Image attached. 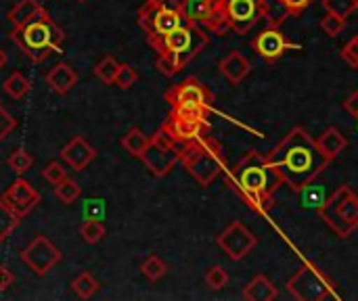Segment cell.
<instances>
[{"label": "cell", "mask_w": 358, "mask_h": 301, "mask_svg": "<svg viewBox=\"0 0 358 301\" xmlns=\"http://www.w3.org/2000/svg\"><path fill=\"white\" fill-rule=\"evenodd\" d=\"M46 8L38 2V0H19L8 13H6V21L13 27H19L23 23H27L29 19H34L36 15L44 13Z\"/></svg>", "instance_id": "cell-22"}, {"label": "cell", "mask_w": 358, "mask_h": 301, "mask_svg": "<svg viewBox=\"0 0 358 301\" xmlns=\"http://www.w3.org/2000/svg\"><path fill=\"white\" fill-rule=\"evenodd\" d=\"M61 258L63 254L59 251V247L44 235L36 237L25 249H21V260L36 277H46L61 262Z\"/></svg>", "instance_id": "cell-11"}, {"label": "cell", "mask_w": 358, "mask_h": 301, "mask_svg": "<svg viewBox=\"0 0 358 301\" xmlns=\"http://www.w3.org/2000/svg\"><path fill=\"white\" fill-rule=\"evenodd\" d=\"M8 38L31 63H42L50 54H61L65 46V31L55 23L48 10L36 15L19 27H13Z\"/></svg>", "instance_id": "cell-3"}, {"label": "cell", "mask_w": 358, "mask_h": 301, "mask_svg": "<svg viewBox=\"0 0 358 301\" xmlns=\"http://www.w3.org/2000/svg\"><path fill=\"white\" fill-rule=\"evenodd\" d=\"M46 84L57 92V94H67L76 84H78V73L71 65L67 63H57L46 75Z\"/></svg>", "instance_id": "cell-19"}, {"label": "cell", "mask_w": 358, "mask_h": 301, "mask_svg": "<svg viewBox=\"0 0 358 301\" xmlns=\"http://www.w3.org/2000/svg\"><path fill=\"white\" fill-rule=\"evenodd\" d=\"M6 63H8V57H6V52H4V50L0 48V71H2L4 67H6Z\"/></svg>", "instance_id": "cell-47"}, {"label": "cell", "mask_w": 358, "mask_h": 301, "mask_svg": "<svg viewBox=\"0 0 358 301\" xmlns=\"http://www.w3.org/2000/svg\"><path fill=\"white\" fill-rule=\"evenodd\" d=\"M117 69H120V63L113 59V57H103L96 67H94V75L103 82V84H113L115 82V75H117Z\"/></svg>", "instance_id": "cell-31"}, {"label": "cell", "mask_w": 358, "mask_h": 301, "mask_svg": "<svg viewBox=\"0 0 358 301\" xmlns=\"http://www.w3.org/2000/svg\"><path fill=\"white\" fill-rule=\"evenodd\" d=\"M277 298H279V289L264 274L254 277L248 283V287L243 289V300L245 301H275Z\"/></svg>", "instance_id": "cell-21"}, {"label": "cell", "mask_w": 358, "mask_h": 301, "mask_svg": "<svg viewBox=\"0 0 358 301\" xmlns=\"http://www.w3.org/2000/svg\"><path fill=\"white\" fill-rule=\"evenodd\" d=\"M17 216H27L38 203H40V193L25 180V178H17L0 197Z\"/></svg>", "instance_id": "cell-16"}, {"label": "cell", "mask_w": 358, "mask_h": 301, "mask_svg": "<svg viewBox=\"0 0 358 301\" xmlns=\"http://www.w3.org/2000/svg\"><path fill=\"white\" fill-rule=\"evenodd\" d=\"M252 46H254L256 54L262 57L266 63H277L287 50L300 48L298 44L289 42V40L285 38V34H283L279 27H271V25L254 38Z\"/></svg>", "instance_id": "cell-14"}, {"label": "cell", "mask_w": 358, "mask_h": 301, "mask_svg": "<svg viewBox=\"0 0 358 301\" xmlns=\"http://www.w3.org/2000/svg\"><path fill=\"white\" fill-rule=\"evenodd\" d=\"M136 80H138L136 69L132 65H128V63H120V69H117V75H115L113 84L117 88H122V90H128V88H132L136 84Z\"/></svg>", "instance_id": "cell-36"}, {"label": "cell", "mask_w": 358, "mask_h": 301, "mask_svg": "<svg viewBox=\"0 0 358 301\" xmlns=\"http://www.w3.org/2000/svg\"><path fill=\"white\" fill-rule=\"evenodd\" d=\"M15 128H17V119H15L4 107H0V142H2Z\"/></svg>", "instance_id": "cell-41"}, {"label": "cell", "mask_w": 358, "mask_h": 301, "mask_svg": "<svg viewBox=\"0 0 358 301\" xmlns=\"http://www.w3.org/2000/svg\"><path fill=\"white\" fill-rule=\"evenodd\" d=\"M229 27L241 36H245L260 19V4L258 0H224Z\"/></svg>", "instance_id": "cell-15"}, {"label": "cell", "mask_w": 358, "mask_h": 301, "mask_svg": "<svg viewBox=\"0 0 358 301\" xmlns=\"http://www.w3.org/2000/svg\"><path fill=\"white\" fill-rule=\"evenodd\" d=\"M99 281L90 274V272H82L71 281V289L80 300H90L96 291H99Z\"/></svg>", "instance_id": "cell-27"}, {"label": "cell", "mask_w": 358, "mask_h": 301, "mask_svg": "<svg viewBox=\"0 0 358 301\" xmlns=\"http://www.w3.org/2000/svg\"><path fill=\"white\" fill-rule=\"evenodd\" d=\"M216 4H218V0H187L185 17H187V21H193V23L201 25Z\"/></svg>", "instance_id": "cell-25"}, {"label": "cell", "mask_w": 358, "mask_h": 301, "mask_svg": "<svg viewBox=\"0 0 358 301\" xmlns=\"http://www.w3.org/2000/svg\"><path fill=\"white\" fill-rule=\"evenodd\" d=\"M141 272H143V277H145L147 281L157 283V281L164 279V274L168 272V266H166V262H164L159 256H149V258L143 262Z\"/></svg>", "instance_id": "cell-30"}, {"label": "cell", "mask_w": 358, "mask_h": 301, "mask_svg": "<svg viewBox=\"0 0 358 301\" xmlns=\"http://www.w3.org/2000/svg\"><path fill=\"white\" fill-rule=\"evenodd\" d=\"M317 140L319 151L323 153V157L331 163L336 157H340L346 149H348V138L338 130V128H327Z\"/></svg>", "instance_id": "cell-20"}, {"label": "cell", "mask_w": 358, "mask_h": 301, "mask_svg": "<svg viewBox=\"0 0 358 301\" xmlns=\"http://www.w3.org/2000/svg\"><path fill=\"white\" fill-rule=\"evenodd\" d=\"M266 161L294 193H300L306 184L317 180L329 166L319 151L317 140L300 126L287 132V136L266 155Z\"/></svg>", "instance_id": "cell-1"}, {"label": "cell", "mask_w": 358, "mask_h": 301, "mask_svg": "<svg viewBox=\"0 0 358 301\" xmlns=\"http://www.w3.org/2000/svg\"><path fill=\"white\" fill-rule=\"evenodd\" d=\"M162 8H168V10H180L185 13V6H187V0H149Z\"/></svg>", "instance_id": "cell-44"}, {"label": "cell", "mask_w": 358, "mask_h": 301, "mask_svg": "<svg viewBox=\"0 0 358 301\" xmlns=\"http://www.w3.org/2000/svg\"><path fill=\"white\" fill-rule=\"evenodd\" d=\"M357 10H358V2H357Z\"/></svg>", "instance_id": "cell-50"}, {"label": "cell", "mask_w": 358, "mask_h": 301, "mask_svg": "<svg viewBox=\"0 0 358 301\" xmlns=\"http://www.w3.org/2000/svg\"><path fill=\"white\" fill-rule=\"evenodd\" d=\"M283 2H285L289 15H292V17H298V15H302L315 0H283Z\"/></svg>", "instance_id": "cell-42"}, {"label": "cell", "mask_w": 358, "mask_h": 301, "mask_svg": "<svg viewBox=\"0 0 358 301\" xmlns=\"http://www.w3.org/2000/svg\"><path fill=\"white\" fill-rule=\"evenodd\" d=\"M206 283L210 289L214 291H220L229 285V272L222 268V266H212L208 272H206Z\"/></svg>", "instance_id": "cell-37"}, {"label": "cell", "mask_w": 358, "mask_h": 301, "mask_svg": "<svg viewBox=\"0 0 358 301\" xmlns=\"http://www.w3.org/2000/svg\"><path fill=\"white\" fill-rule=\"evenodd\" d=\"M229 182L248 207L258 214H266L275 205V193L283 184L279 174L266 161V155H260L258 151H250L231 170Z\"/></svg>", "instance_id": "cell-2"}, {"label": "cell", "mask_w": 358, "mask_h": 301, "mask_svg": "<svg viewBox=\"0 0 358 301\" xmlns=\"http://www.w3.org/2000/svg\"><path fill=\"white\" fill-rule=\"evenodd\" d=\"M260 4V15L271 27H281L292 15L285 6L283 0H258Z\"/></svg>", "instance_id": "cell-23"}, {"label": "cell", "mask_w": 358, "mask_h": 301, "mask_svg": "<svg viewBox=\"0 0 358 301\" xmlns=\"http://www.w3.org/2000/svg\"><path fill=\"white\" fill-rule=\"evenodd\" d=\"M164 101L170 105V113L201 122H210L208 117L214 107V94L197 78H187L185 82L170 86L164 92Z\"/></svg>", "instance_id": "cell-5"}, {"label": "cell", "mask_w": 358, "mask_h": 301, "mask_svg": "<svg viewBox=\"0 0 358 301\" xmlns=\"http://www.w3.org/2000/svg\"><path fill=\"white\" fill-rule=\"evenodd\" d=\"M208 42H210V36L206 34V29L193 21H187L180 27H176L174 31H170L168 36L149 42V46L157 54L172 57L185 69L208 46Z\"/></svg>", "instance_id": "cell-6"}, {"label": "cell", "mask_w": 358, "mask_h": 301, "mask_svg": "<svg viewBox=\"0 0 358 301\" xmlns=\"http://www.w3.org/2000/svg\"><path fill=\"white\" fill-rule=\"evenodd\" d=\"M340 57H342V61H344L350 69H358V36L350 38V40L344 44Z\"/></svg>", "instance_id": "cell-40"}, {"label": "cell", "mask_w": 358, "mask_h": 301, "mask_svg": "<svg viewBox=\"0 0 358 301\" xmlns=\"http://www.w3.org/2000/svg\"><path fill=\"white\" fill-rule=\"evenodd\" d=\"M180 153L182 149L174 140H170L162 130H157L138 159L155 178H166L174 170V166L180 163Z\"/></svg>", "instance_id": "cell-9"}, {"label": "cell", "mask_w": 358, "mask_h": 301, "mask_svg": "<svg viewBox=\"0 0 358 301\" xmlns=\"http://www.w3.org/2000/svg\"><path fill=\"white\" fill-rule=\"evenodd\" d=\"M220 71H222V75L231 82V84H241L248 75H250V71H252V63L248 61V57L243 54V52H239V50H231L222 61H220Z\"/></svg>", "instance_id": "cell-18"}, {"label": "cell", "mask_w": 358, "mask_h": 301, "mask_svg": "<svg viewBox=\"0 0 358 301\" xmlns=\"http://www.w3.org/2000/svg\"><path fill=\"white\" fill-rule=\"evenodd\" d=\"M0 107H2V105H0Z\"/></svg>", "instance_id": "cell-51"}, {"label": "cell", "mask_w": 358, "mask_h": 301, "mask_svg": "<svg viewBox=\"0 0 358 301\" xmlns=\"http://www.w3.org/2000/svg\"><path fill=\"white\" fill-rule=\"evenodd\" d=\"M78 2H86V0H78Z\"/></svg>", "instance_id": "cell-49"}, {"label": "cell", "mask_w": 358, "mask_h": 301, "mask_svg": "<svg viewBox=\"0 0 358 301\" xmlns=\"http://www.w3.org/2000/svg\"><path fill=\"white\" fill-rule=\"evenodd\" d=\"M344 109H346L350 115H355V117H357L358 115V88L355 90V92H352V94H350V96H348V98H346V101H344Z\"/></svg>", "instance_id": "cell-46"}, {"label": "cell", "mask_w": 358, "mask_h": 301, "mask_svg": "<svg viewBox=\"0 0 358 301\" xmlns=\"http://www.w3.org/2000/svg\"><path fill=\"white\" fill-rule=\"evenodd\" d=\"M218 247L233 260V262H241L245 256H250L256 245H258V239L254 237V233L243 226L241 222H231L216 239Z\"/></svg>", "instance_id": "cell-13"}, {"label": "cell", "mask_w": 358, "mask_h": 301, "mask_svg": "<svg viewBox=\"0 0 358 301\" xmlns=\"http://www.w3.org/2000/svg\"><path fill=\"white\" fill-rule=\"evenodd\" d=\"M180 163L197 180L199 186H210L227 168V157L222 145L210 134L182 147Z\"/></svg>", "instance_id": "cell-4"}, {"label": "cell", "mask_w": 358, "mask_h": 301, "mask_svg": "<svg viewBox=\"0 0 358 301\" xmlns=\"http://www.w3.org/2000/svg\"><path fill=\"white\" fill-rule=\"evenodd\" d=\"M80 235H82V239H84L88 245H96V243H101V241L105 239L107 228L103 226L101 220H86V222L82 224V228H80Z\"/></svg>", "instance_id": "cell-32"}, {"label": "cell", "mask_w": 358, "mask_h": 301, "mask_svg": "<svg viewBox=\"0 0 358 301\" xmlns=\"http://www.w3.org/2000/svg\"><path fill=\"white\" fill-rule=\"evenodd\" d=\"M15 283V274H13V270L8 268V266H0V291H6L10 285Z\"/></svg>", "instance_id": "cell-45"}, {"label": "cell", "mask_w": 358, "mask_h": 301, "mask_svg": "<svg viewBox=\"0 0 358 301\" xmlns=\"http://www.w3.org/2000/svg\"><path fill=\"white\" fill-rule=\"evenodd\" d=\"M159 130L174 140L180 149L208 136L212 126L210 122H201V119H189V117H178L174 113H168V117L164 119V124L159 126Z\"/></svg>", "instance_id": "cell-12"}, {"label": "cell", "mask_w": 358, "mask_h": 301, "mask_svg": "<svg viewBox=\"0 0 358 301\" xmlns=\"http://www.w3.org/2000/svg\"><path fill=\"white\" fill-rule=\"evenodd\" d=\"M155 69H157L162 75H166V78H174V75H178V73L182 71V67H180L172 57H168V54H157Z\"/></svg>", "instance_id": "cell-38"}, {"label": "cell", "mask_w": 358, "mask_h": 301, "mask_svg": "<svg viewBox=\"0 0 358 301\" xmlns=\"http://www.w3.org/2000/svg\"><path fill=\"white\" fill-rule=\"evenodd\" d=\"M19 222H21V216H17V214L0 199V243H4V241L13 235V230L19 226Z\"/></svg>", "instance_id": "cell-28"}, {"label": "cell", "mask_w": 358, "mask_h": 301, "mask_svg": "<svg viewBox=\"0 0 358 301\" xmlns=\"http://www.w3.org/2000/svg\"><path fill=\"white\" fill-rule=\"evenodd\" d=\"M8 168L15 172V174H25L31 166H34V155L25 149H17L10 153V157L6 159Z\"/></svg>", "instance_id": "cell-33"}, {"label": "cell", "mask_w": 358, "mask_h": 301, "mask_svg": "<svg viewBox=\"0 0 358 301\" xmlns=\"http://www.w3.org/2000/svg\"><path fill=\"white\" fill-rule=\"evenodd\" d=\"M84 216H86V220H101L103 201H88L86 207H84Z\"/></svg>", "instance_id": "cell-43"}, {"label": "cell", "mask_w": 358, "mask_h": 301, "mask_svg": "<svg viewBox=\"0 0 358 301\" xmlns=\"http://www.w3.org/2000/svg\"><path fill=\"white\" fill-rule=\"evenodd\" d=\"M61 159L76 172H84L94 159H96V151L94 147L82 138V136H76L71 138L63 149H61Z\"/></svg>", "instance_id": "cell-17"}, {"label": "cell", "mask_w": 358, "mask_h": 301, "mask_svg": "<svg viewBox=\"0 0 358 301\" xmlns=\"http://www.w3.org/2000/svg\"><path fill=\"white\" fill-rule=\"evenodd\" d=\"M2 88H4V92H6L10 98L21 101V98H25V96L29 94L31 84H29V80H27L21 71H13V73L4 80Z\"/></svg>", "instance_id": "cell-24"}, {"label": "cell", "mask_w": 358, "mask_h": 301, "mask_svg": "<svg viewBox=\"0 0 358 301\" xmlns=\"http://www.w3.org/2000/svg\"><path fill=\"white\" fill-rule=\"evenodd\" d=\"M182 23H187V17L180 10L162 8L149 0L138 8V25L143 27V31L147 36V44L168 36L170 31L180 27Z\"/></svg>", "instance_id": "cell-10"}, {"label": "cell", "mask_w": 358, "mask_h": 301, "mask_svg": "<svg viewBox=\"0 0 358 301\" xmlns=\"http://www.w3.org/2000/svg\"><path fill=\"white\" fill-rule=\"evenodd\" d=\"M42 178L55 186V184H59L63 178H67V172H65V168H63L59 161H50V163H46V166H44V170H42Z\"/></svg>", "instance_id": "cell-39"}, {"label": "cell", "mask_w": 358, "mask_h": 301, "mask_svg": "<svg viewBox=\"0 0 358 301\" xmlns=\"http://www.w3.org/2000/svg\"><path fill=\"white\" fill-rule=\"evenodd\" d=\"M287 291L298 301H325L338 300V283L317 264H304L289 281Z\"/></svg>", "instance_id": "cell-8"}, {"label": "cell", "mask_w": 358, "mask_h": 301, "mask_svg": "<svg viewBox=\"0 0 358 301\" xmlns=\"http://www.w3.org/2000/svg\"><path fill=\"white\" fill-rule=\"evenodd\" d=\"M317 212L340 239H348L358 228V195L348 184L336 189Z\"/></svg>", "instance_id": "cell-7"}, {"label": "cell", "mask_w": 358, "mask_h": 301, "mask_svg": "<svg viewBox=\"0 0 358 301\" xmlns=\"http://www.w3.org/2000/svg\"><path fill=\"white\" fill-rule=\"evenodd\" d=\"M346 21H348V19H344V17H340V15H336V13L325 10V15H323V19H321V29H323L329 38H336V36L346 27Z\"/></svg>", "instance_id": "cell-34"}, {"label": "cell", "mask_w": 358, "mask_h": 301, "mask_svg": "<svg viewBox=\"0 0 358 301\" xmlns=\"http://www.w3.org/2000/svg\"><path fill=\"white\" fill-rule=\"evenodd\" d=\"M358 0H323V8L329 10V13H336L344 19H348L355 10H357Z\"/></svg>", "instance_id": "cell-35"}, {"label": "cell", "mask_w": 358, "mask_h": 301, "mask_svg": "<svg viewBox=\"0 0 358 301\" xmlns=\"http://www.w3.org/2000/svg\"><path fill=\"white\" fill-rule=\"evenodd\" d=\"M55 195H57V199L61 201V203H65V205H71L80 195H82V189H80V184L73 180V178H63L59 184H55Z\"/></svg>", "instance_id": "cell-29"}, {"label": "cell", "mask_w": 358, "mask_h": 301, "mask_svg": "<svg viewBox=\"0 0 358 301\" xmlns=\"http://www.w3.org/2000/svg\"><path fill=\"white\" fill-rule=\"evenodd\" d=\"M357 130H358V115H357Z\"/></svg>", "instance_id": "cell-48"}, {"label": "cell", "mask_w": 358, "mask_h": 301, "mask_svg": "<svg viewBox=\"0 0 358 301\" xmlns=\"http://www.w3.org/2000/svg\"><path fill=\"white\" fill-rule=\"evenodd\" d=\"M149 140H151V136L143 134V130H138V128H132V130H128L126 136L122 138V147H124L132 157H141V153L145 151V147L149 145Z\"/></svg>", "instance_id": "cell-26"}]
</instances>
